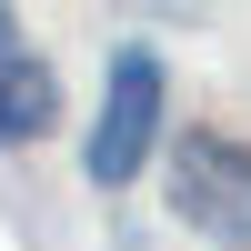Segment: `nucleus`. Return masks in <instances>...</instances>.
Returning <instances> with one entry per match:
<instances>
[{"mask_svg":"<svg viewBox=\"0 0 251 251\" xmlns=\"http://www.w3.org/2000/svg\"><path fill=\"white\" fill-rule=\"evenodd\" d=\"M161 141H171V60L151 40H121L100 60V100H91V131H80V181L131 191L141 171H161Z\"/></svg>","mask_w":251,"mask_h":251,"instance_id":"nucleus-1","label":"nucleus"},{"mask_svg":"<svg viewBox=\"0 0 251 251\" xmlns=\"http://www.w3.org/2000/svg\"><path fill=\"white\" fill-rule=\"evenodd\" d=\"M161 211L201 251H251V141L221 121H171L161 141Z\"/></svg>","mask_w":251,"mask_h":251,"instance_id":"nucleus-2","label":"nucleus"},{"mask_svg":"<svg viewBox=\"0 0 251 251\" xmlns=\"http://www.w3.org/2000/svg\"><path fill=\"white\" fill-rule=\"evenodd\" d=\"M60 111H71V91H60L50 50L30 40V20L0 0V151H30V141L60 131Z\"/></svg>","mask_w":251,"mask_h":251,"instance_id":"nucleus-3","label":"nucleus"},{"mask_svg":"<svg viewBox=\"0 0 251 251\" xmlns=\"http://www.w3.org/2000/svg\"><path fill=\"white\" fill-rule=\"evenodd\" d=\"M131 10H151V20H191V0H131Z\"/></svg>","mask_w":251,"mask_h":251,"instance_id":"nucleus-4","label":"nucleus"}]
</instances>
